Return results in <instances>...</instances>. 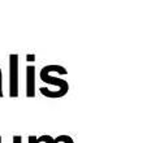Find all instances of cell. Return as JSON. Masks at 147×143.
Wrapping results in <instances>:
<instances>
[{"mask_svg":"<svg viewBox=\"0 0 147 143\" xmlns=\"http://www.w3.org/2000/svg\"><path fill=\"white\" fill-rule=\"evenodd\" d=\"M55 66H56V64H50V65L43 66V68L40 69L39 76H40L42 82L47 83V85L52 86V87L55 88L51 99H60V98L65 96L68 94V91H69V83L65 80L53 77L52 73H53V70H55Z\"/></svg>","mask_w":147,"mask_h":143,"instance_id":"cell-1","label":"cell"},{"mask_svg":"<svg viewBox=\"0 0 147 143\" xmlns=\"http://www.w3.org/2000/svg\"><path fill=\"white\" fill-rule=\"evenodd\" d=\"M18 65L20 59L17 53L9 55V96H18Z\"/></svg>","mask_w":147,"mask_h":143,"instance_id":"cell-2","label":"cell"},{"mask_svg":"<svg viewBox=\"0 0 147 143\" xmlns=\"http://www.w3.org/2000/svg\"><path fill=\"white\" fill-rule=\"evenodd\" d=\"M35 96V66H26V98Z\"/></svg>","mask_w":147,"mask_h":143,"instance_id":"cell-3","label":"cell"},{"mask_svg":"<svg viewBox=\"0 0 147 143\" xmlns=\"http://www.w3.org/2000/svg\"><path fill=\"white\" fill-rule=\"evenodd\" d=\"M55 140L59 143H74L73 138L69 137V135H59V137L55 138Z\"/></svg>","mask_w":147,"mask_h":143,"instance_id":"cell-4","label":"cell"},{"mask_svg":"<svg viewBox=\"0 0 147 143\" xmlns=\"http://www.w3.org/2000/svg\"><path fill=\"white\" fill-rule=\"evenodd\" d=\"M40 139H42V143H56L55 139L51 135H42Z\"/></svg>","mask_w":147,"mask_h":143,"instance_id":"cell-5","label":"cell"},{"mask_svg":"<svg viewBox=\"0 0 147 143\" xmlns=\"http://www.w3.org/2000/svg\"><path fill=\"white\" fill-rule=\"evenodd\" d=\"M29 143H42V139L40 137H34V135H30L29 137Z\"/></svg>","mask_w":147,"mask_h":143,"instance_id":"cell-6","label":"cell"},{"mask_svg":"<svg viewBox=\"0 0 147 143\" xmlns=\"http://www.w3.org/2000/svg\"><path fill=\"white\" fill-rule=\"evenodd\" d=\"M0 98H3V74H1V69H0Z\"/></svg>","mask_w":147,"mask_h":143,"instance_id":"cell-7","label":"cell"},{"mask_svg":"<svg viewBox=\"0 0 147 143\" xmlns=\"http://www.w3.org/2000/svg\"><path fill=\"white\" fill-rule=\"evenodd\" d=\"M13 143H22V138L20 135H14L13 137Z\"/></svg>","mask_w":147,"mask_h":143,"instance_id":"cell-8","label":"cell"},{"mask_svg":"<svg viewBox=\"0 0 147 143\" xmlns=\"http://www.w3.org/2000/svg\"><path fill=\"white\" fill-rule=\"evenodd\" d=\"M1 140H3V139H1V137H0V143H1Z\"/></svg>","mask_w":147,"mask_h":143,"instance_id":"cell-9","label":"cell"}]
</instances>
